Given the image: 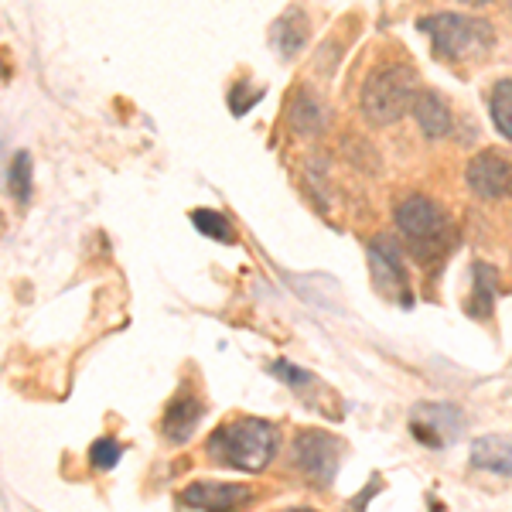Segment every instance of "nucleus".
<instances>
[{"instance_id": "obj_3", "label": "nucleus", "mask_w": 512, "mask_h": 512, "mask_svg": "<svg viewBox=\"0 0 512 512\" xmlns=\"http://www.w3.org/2000/svg\"><path fill=\"white\" fill-rule=\"evenodd\" d=\"M393 216H396V226L403 229V236L410 239V246H414L424 260H427V250H431V246L437 253H444V246H448V239H451V222L434 198L407 195L400 205H396Z\"/></svg>"}, {"instance_id": "obj_21", "label": "nucleus", "mask_w": 512, "mask_h": 512, "mask_svg": "<svg viewBox=\"0 0 512 512\" xmlns=\"http://www.w3.org/2000/svg\"><path fill=\"white\" fill-rule=\"evenodd\" d=\"M379 485H383V482H379V478H373V482H369V485H366V489H362V492H359V499H355V506H352V512H362V509H366V502H369V499H373V495L379 492Z\"/></svg>"}, {"instance_id": "obj_9", "label": "nucleus", "mask_w": 512, "mask_h": 512, "mask_svg": "<svg viewBox=\"0 0 512 512\" xmlns=\"http://www.w3.org/2000/svg\"><path fill=\"white\" fill-rule=\"evenodd\" d=\"M250 489L246 485H233V482H195L181 492L185 506L202 509V512H239L250 502Z\"/></svg>"}, {"instance_id": "obj_8", "label": "nucleus", "mask_w": 512, "mask_h": 512, "mask_svg": "<svg viewBox=\"0 0 512 512\" xmlns=\"http://www.w3.org/2000/svg\"><path fill=\"white\" fill-rule=\"evenodd\" d=\"M468 185L478 198L512 195V164L499 151H482L468 164Z\"/></svg>"}, {"instance_id": "obj_15", "label": "nucleus", "mask_w": 512, "mask_h": 512, "mask_svg": "<svg viewBox=\"0 0 512 512\" xmlns=\"http://www.w3.org/2000/svg\"><path fill=\"white\" fill-rule=\"evenodd\" d=\"M291 123L301 134H318L321 123H325V106H321L308 89H301L291 103Z\"/></svg>"}, {"instance_id": "obj_2", "label": "nucleus", "mask_w": 512, "mask_h": 512, "mask_svg": "<svg viewBox=\"0 0 512 512\" xmlns=\"http://www.w3.org/2000/svg\"><path fill=\"white\" fill-rule=\"evenodd\" d=\"M420 79L410 65H383L362 86V113L376 127H390L403 117V113L414 110L420 96Z\"/></svg>"}, {"instance_id": "obj_13", "label": "nucleus", "mask_w": 512, "mask_h": 512, "mask_svg": "<svg viewBox=\"0 0 512 512\" xmlns=\"http://www.w3.org/2000/svg\"><path fill=\"white\" fill-rule=\"evenodd\" d=\"M308 31H311V24H308V14H304L301 7L287 11L274 28V41H277L280 55H284V59H294V55L304 48V41H308Z\"/></svg>"}, {"instance_id": "obj_10", "label": "nucleus", "mask_w": 512, "mask_h": 512, "mask_svg": "<svg viewBox=\"0 0 512 512\" xmlns=\"http://www.w3.org/2000/svg\"><path fill=\"white\" fill-rule=\"evenodd\" d=\"M202 414H205L202 400H198L195 393H181L178 400L168 407V414H164V420H161L164 437H168L171 444L188 441V437H192V431H195V424L202 420Z\"/></svg>"}, {"instance_id": "obj_18", "label": "nucleus", "mask_w": 512, "mask_h": 512, "mask_svg": "<svg viewBox=\"0 0 512 512\" xmlns=\"http://www.w3.org/2000/svg\"><path fill=\"white\" fill-rule=\"evenodd\" d=\"M123 448L113 437H99V441L93 444V451H89V461H93V468H99V472H110V468H117Z\"/></svg>"}, {"instance_id": "obj_11", "label": "nucleus", "mask_w": 512, "mask_h": 512, "mask_svg": "<svg viewBox=\"0 0 512 512\" xmlns=\"http://www.w3.org/2000/svg\"><path fill=\"white\" fill-rule=\"evenodd\" d=\"M414 117H417V127L424 130V137H448L451 134V106L444 103L441 93H431V89H424V93L417 96L414 103Z\"/></svg>"}, {"instance_id": "obj_6", "label": "nucleus", "mask_w": 512, "mask_h": 512, "mask_svg": "<svg viewBox=\"0 0 512 512\" xmlns=\"http://www.w3.org/2000/svg\"><path fill=\"white\" fill-rule=\"evenodd\" d=\"M369 267H373V280L379 291H400V304L410 308L414 294L407 287V267H403V250L390 236H376L369 243Z\"/></svg>"}, {"instance_id": "obj_7", "label": "nucleus", "mask_w": 512, "mask_h": 512, "mask_svg": "<svg viewBox=\"0 0 512 512\" xmlns=\"http://www.w3.org/2000/svg\"><path fill=\"white\" fill-rule=\"evenodd\" d=\"M458 431H461V410L448 407V403L417 407L414 417H410V434H414L424 448H444Z\"/></svg>"}, {"instance_id": "obj_16", "label": "nucleus", "mask_w": 512, "mask_h": 512, "mask_svg": "<svg viewBox=\"0 0 512 512\" xmlns=\"http://www.w3.org/2000/svg\"><path fill=\"white\" fill-rule=\"evenodd\" d=\"M489 110H492V123L499 127V134L512 140V79H499L492 86Z\"/></svg>"}, {"instance_id": "obj_1", "label": "nucleus", "mask_w": 512, "mask_h": 512, "mask_svg": "<svg viewBox=\"0 0 512 512\" xmlns=\"http://www.w3.org/2000/svg\"><path fill=\"white\" fill-rule=\"evenodd\" d=\"M280 444V434L270 420L260 417H239L222 424L209 441V454L226 468H236V472H263V468L274 461Z\"/></svg>"}, {"instance_id": "obj_4", "label": "nucleus", "mask_w": 512, "mask_h": 512, "mask_svg": "<svg viewBox=\"0 0 512 512\" xmlns=\"http://www.w3.org/2000/svg\"><path fill=\"white\" fill-rule=\"evenodd\" d=\"M420 28L431 35V45L441 59H465L492 45V28L468 14H431L420 21Z\"/></svg>"}, {"instance_id": "obj_19", "label": "nucleus", "mask_w": 512, "mask_h": 512, "mask_svg": "<svg viewBox=\"0 0 512 512\" xmlns=\"http://www.w3.org/2000/svg\"><path fill=\"white\" fill-rule=\"evenodd\" d=\"M11 195L24 202L31 195V158L28 154H18L11 164Z\"/></svg>"}, {"instance_id": "obj_12", "label": "nucleus", "mask_w": 512, "mask_h": 512, "mask_svg": "<svg viewBox=\"0 0 512 512\" xmlns=\"http://www.w3.org/2000/svg\"><path fill=\"white\" fill-rule=\"evenodd\" d=\"M472 468L489 475H512V441L499 434L472 441Z\"/></svg>"}, {"instance_id": "obj_22", "label": "nucleus", "mask_w": 512, "mask_h": 512, "mask_svg": "<svg viewBox=\"0 0 512 512\" xmlns=\"http://www.w3.org/2000/svg\"><path fill=\"white\" fill-rule=\"evenodd\" d=\"M287 512H315V509H304V506H297V509H287Z\"/></svg>"}, {"instance_id": "obj_17", "label": "nucleus", "mask_w": 512, "mask_h": 512, "mask_svg": "<svg viewBox=\"0 0 512 512\" xmlns=\"http://www.w3.org/2000/svg\"><path fill=\"white\" fill-rule=\"evenodd\" d=\"M192 222L202 236H212L216 243H236V229L222 212H212V209H195L192 212Z\"/></svg>"}, {"instance_id": "obj_5", "label": "nucleus", "mask_w": 512, "mask_h": 512, "mask_svg": "<svg viewBox=\"0 0 512 512\" xmlns=\"http://www.w3.org/2000/svg\"><path fill=\"white\" fill-rule=\"evenodd\" d=\"M294 461L311 482L318 485H332V478L338 472V461H342V441L335 434L325 431H301L294 437Z\"/></svg>"}, {"instance_id": "obj_23", "label": "nucleus", "mask_w": 512, "mask_h": 512, "mask_svg": "<svg viewBox=\"0 0 512 512\" xmlns=\"http://www.w3.org/2000/svg\"><path fill=\"white\" fill-rule=\"evenodd\" d=\"M0 76H4V65H0Z\"/></svg>"}, {"instance_id": "obj_14", "label": "nucleus", "mask_w": 512, "mask_h": 512, "mask_svg": "<svg viewBox=\"0 0 512 512\" xmlns=\"http://www.w3.org/2000/svg\"><path fill=\"white\" fill-rule=\"evenodd\" d=\"M472 294H468V315L472 318H489L492 304H495V287H499V277H495L492 267L485 263H475L472 270Z\"/></svg>"}, {"instance_id": "obj_20", "label": "nucleus", "mask_w": 512, "mask_h": 512, "mask_svg": "<svg viewBox=\"0 0 512 512\" xmlns=\"http://www.w3.org/2000/svg\"><path fill=\"white\" fill-rule=\"evenodd\" d=\"M274 376H280V379H287L291 386H297V390H304L301 383H315V376L311 373H304V369H297V366H291V362H274Z\"/></svg>"}]
</instances>
